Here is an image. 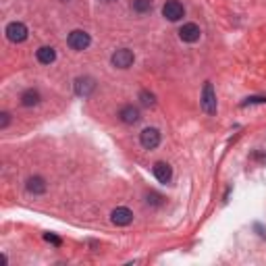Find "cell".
I'll return each mask as SVG.
<instances>
[{
	"label": "cell",
	"instance_id": "7c38bea8",
	"mask_svg": "<svg viewBox=\"0 0 266 266\" xmlns=\"http://www.w3.org/2000/svg\"><path fill=\"white\" fill-rule=\"evenodd\" d=\"M119 116H121L123 123L135 125V123L139 121V111H137V108H133V106H123L121 113H119Z\"/></svg>",
	"mask_w": 266,
	"mask_h": 266
},
{
	"label": "cell",
	"instance_id": "7a4b0ae2",
	"mask_svg": "<svg viewBox=\"0 0 266 266\" xmlns=\"http://www.w3.org/2000/svg\"><path fill=\"white\" fill-rule=\"evenodd\" d=\"M6 38L13 42V44H21V42H25L27 40V27L23 25L21 21H13L6 25Z\"/></svg>",
	"mask_w": 266,
	"mask_h": 266
},
{
	"label": "cell",
	"instance_id": "4fadbf2b",
	"mask_svg": "<svg viewBox=\"0 0 266 266\" xmlns=\"http://www.w3.org/2000/svg\"><path fill=\"white\" fill-rule=\"evenodd\" d=\"M27 191L29 193H34V195H40L46 191V181L42 177H31L27 179Z\"/></svg>",
	"mask_w": 266,
	"mask_h": 266
},
{
	"label": "cell",
	"instance_id": "9a60e30c",
	"mask_svg": "<svg viewBox=\"0 0 266 266\" xmlns=\"http://www.w3.org/2000/svg\"><path fill=\"white\" fill-rule=\"evenodd\" d=\"M131 6H133V11H135V13L144 15V13L152 11V0H133Z\"/></svg>",
	"mask_w": 266,
	"mask_h": 266
},
{
	"label": "cell",
	"instance_id": "8992f818",
	"mask_svg": "<svg viewBox=\"0 0 266 266\" xmlns=\"http://www.w3.org/2000/svg\"><path fill=\"white\" fill-rule=\"evenodd\" d=\"M111 60H113V65H114L116 69H129V67L133 65V60H135V57H133L131 50L121 48V50H116V52L113 54Z\"/></svg>",
	"mask_w": 266,
	"mask_h": 266
},
{
	"label": "cell",
	"instance_id": "3957f363",
	"mask_svg": "<svg viewBox=\"0 0 266 266\" xmlns=\"http://www.w3.org/2000/svg\"><path fill=\"white\" fill-rule=\"evenodd\" d=\"M67 44L71 46L73 50H85V48H88V46L92 44V38H90V34H85V31L75 29V31H71V34H69Z\"/></svg>",
	"mask_w": 266,
	"mask_h": 266
},
{
	"label": "cell",
	"instance_id": "5b68a950",
	"mask_svg": "<svg viewBox=\"0 0 266 266\" xmlns=\"http://www.w3.org/2000/svg\"><path fill=\"white\" fill-rule=\"evenodd\" d=\"M139 142H142V146L146 150H154V148H158V144H160V131L154 129V127L144 129L139 133Z\"/></svg>",
	"mask_w": 266,
	"mask_h": 266
},
{
	"label": "cell",
	"instance_id": "2e32d148",
	"mask_svg": "<svg viewBox=\"0 0 266 266\" xmlns=\"http://www.w3.org/2000/svg\"><path fill=\"white\" fill-rule=\"evenodd\" d=\"M139 100H142V104H144V106H154V96H152V94H148L146 90H144L142 94H139Z\"/></svg>",
	"mask_w": 266,
	"mask_h": 266
},
{
	"label": "cell",
	"instance_id": "e0dca14e",
	"mask_svg": "<svg viewBox=\"0 0 266 266\" xmlns=\"http://www.w3.org/2000/svg\"><path fill=\"white\" fill-rule=\"evenodd\" d=\"M249 104H266V98L264 96H252V98H247L246 102H241V106H249Z\"/></svg>",
	"mask_w": 266,
	"mask_h": 266
},
{
	"label": "cell",
	"instance_id": "30bf717a",
	"mask_svg": "<svg viewBox=\"0 0 266 266\" xmlns=\"http://www.w3.org/2000/svg\"><path fill=\"white\" fill-rule=\"evenodd\" d=\"M152 173H154V177L158 179L160 183H169L171 179H173V169H171L167 162H156L154 169H152Z\"/></svg>",
	"mask_w": 266,
	"mask_h": 266
},
{
	"label": "cell",
	"instance_id": "ba28073f",
	"mask_svg": "<svg viewBox=\"0 0 266 266\" xmlns=\"http://www.w3.org/2000/svg\"><path fill=\"white\" fill-rule=\"evenodd\" d=\"M94 90H96V81H94L92 77H77L75 79V94L77 96L88 98Z\"/></svg>",
	"mask_w": 266,
	"mask_h": 266
},
{
	"label": "cell",
	"instance_id": "6da1fadb",
	"mask_svg": "<svg viewBox=\"0 0 266 266\" xmlns=\"http://www.w3.org/2000/svg\"><path fill=\"white\" fill-rule=\"evenodd\" d=\"M200 104H202V111H204L206 114H216V94H214V88H212V83L210 81L204 83Z\"/></svg>",
	"mask_w": 266,
	"mask_h": 266
},
{
	"label": "cell",
	"instance_id": "5bb4252c",
	"mask_svg": "<svg viewBox=\"0 0 266 266\" xmlns=\"http://www.w3.org/2000/svg\"><path fill=\"white\" fill-rule=\"evenodd\" d=\"M21 104H23V106H36V104H40V94H38L36 90H27V92H23V96H21Z\"/></svg>",
	"mask_w": 266,
	"mask_h": 266
},
{
	"label": "cell",
	"instance_id": "d6986e66",
	"mask_svg": "<svg viewBox=\"0 0 266 266\" xmlns=\"http://www.w3.org/2000/svg\"><path fill=\"white\" fill-rule=\"evenodd\" d=\"M44 239H46V241H50V244H54V246H60V239H58V237H54L52 233H46Z\"/></svg>",
	"mask_w": 266,
	"mask_h": 266
},
{
	"label": "cell",
	"instance_id": "9c48e42d",
	"mask_svg": "<svg viewBox=\"0 0 266 266\" xmlns=\"http://www.w3.org/2000/svg\"><path fill=\"white\" fill-rule=\"evenodd\" d=\"M111 218H113V223H114L116 227H127V225L133 221V212H131L129 208L119 206V208H114V210H113Z\"/></svg>",
	"mask_w": 266,
	"mask_h": 266
},
{
	"label": "cell",
	"instance_id": "277c9868",
	"mask_svg": "<svg viewBox=\"0 0 266 266\" xmlns=\"http://www.w3.org/2000/svg\"><path fill=\"white\" fill-rule=\"evenodd\" d=\"M162 15L167 17L169 21H179L185 15V9L179 0H167L162 6Z\"/></svg>",
	"mask_w": 266,
	"mask_h": 266
},
{
	"label": "cell",
	"instance_id": "52a82bcc",
	"mask_svg": "<svg viewBox=\"0 0 266 266\" xmlns=\"http://www.w3.org/2000/svg\"><path fill=\"white\" fill-rule=\"evenodd\" d=\"M200 27L195 25V23H185V25L179 29V38H181L183 42H187V44H193V42H198L200 40Z\"/></svg>",
	"mask_w": 266,
	"mask_h": 266
},
{
	"label": "cell",
	"instance_id": "8fae6325",
	"mask_svg": "<svg viewBox=\"0 0 266 266\" xmlns=\"http://www.w3.org/2000/svg\"><path fill=\"white\" fill-rule=\"evenodd\" d=\"M36 57L42 65H52V62L57 60V52H54V48H50V46H42V48H38Z\"/></svg>",
	"mask_w": 266,
	"mask_h": 266
},
{
	"label": "cell",
	"instance_id": "ac0fdd59",
	"mask_svg": "<svg viewBox=\"0 0 266 266\" xmlns=\"http://www.w3.org/2000/svg\"><path fill=\"white\" fill-rule=\"evenodd\" d=\"M0 116H2V119H0V129H6V125H9L11 116H9V113H2Z\"/></svg>",
	"mask_w": 266,
	"mask_h": 266
}]
</instances>
